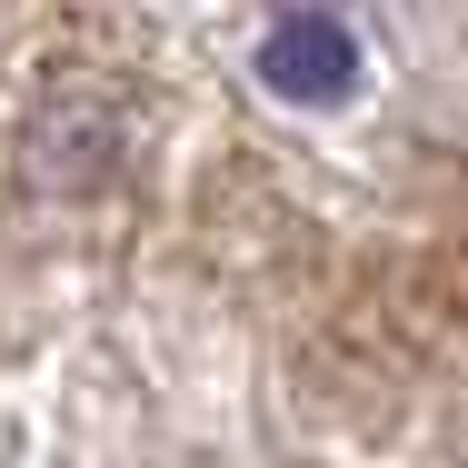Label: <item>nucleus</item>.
<instances>
[{
  "mask_svg": "<svg viewBox=\"0 0 468 468\" xmlns=\"http://www.w3.org/2000/svg\"><path fill=\"white\" fill-rule=\"evenodd\" d=\"M260 80L280 100L329 110V100H349V80H359V50H349V30H339L329 10H289L280 30L260 40Z\"/></svg>",
  "mask_w": 468,
  "mask_h": 468,
  "instance_id": "obj_1",
  "label": "nucleus"
}]
</instances>
